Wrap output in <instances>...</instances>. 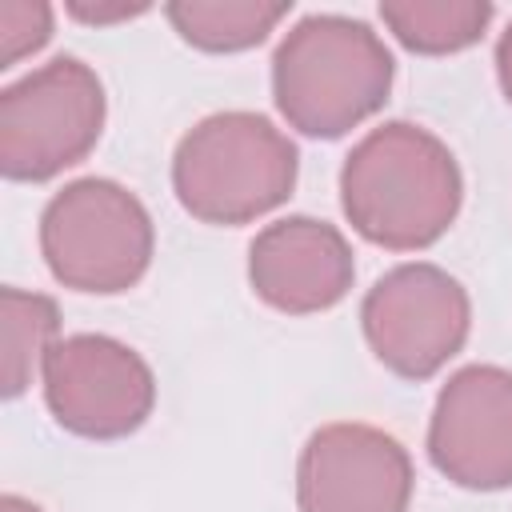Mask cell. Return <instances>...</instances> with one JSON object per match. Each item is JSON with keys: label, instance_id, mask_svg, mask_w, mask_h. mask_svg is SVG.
I'll use <instances>...</instances> for the list:
<instances>
[{"label": "cell", "instance_id": "6da1fadb", "mask_svg": "<svg viewBox=\"0 0 512 512\" xmlns=\"http://www.w3.org/2000/svg\"><path fill=\"white\" fill-rule=\"evenodd\" d=\"M464 204V176L440 136L388 120L372 128L340 168V208L348 224L388 252L436 244Z\"/></svg>", "mask_w": 512, "mask_h": 512}, {"label": "cell", "instance_id": "7a4b0ae2", "mask_svg": "<svg viewBox=\"0 0 512 512\" xmlns=\"http://www.w3.org/2000/svg\"><path fill=\"white\" fill-rule=\"evenodd\" d=\"M396 60L388 44L352 16H304L272 56V100L288 128L336 140L388 104Z\"/></svg>", "mask_w": 512, "mask_h": 512}, {"label": "cell", "instance_id": "3957f363", "mask_svg": "<svg viewBox=\"0 0 512 512\" xmlns=\"http://www.w3.org/2000/svg\"><path fill=\"white\" fill-rule=\"evenodd\" d=\"M300 172L296 144L260 112H212L192 124L172 156V192L200 224H252L280 208Z\"/></svg>", "mask_w": 512, "mask_h": 512}, {"label": "cell", "instance_id": "277c9868", "mask_svg": "<svg viewBox=\"0 0 512 512\" xmlns=\"http://www.w3.org/2000/svg\"><path fill=\"white\" fill-rule=\"evenodd\" d=\"M156 228L136 192L108 176L64 184L40 212V252L56 284L116 296L152 264Z\"/></svg>", "mask_w": 512, "mask_h": 512}, {"label": "cell", "instance_id": "5b68a950", "mask_svg": "<svg viewBox=\"0 0 512 512\" xmlns=\"http://www.w3.org/2000/svg\"><path fill=\"white\" fill-rule=\"evenodd\" d=\"M108 116L100 76L56 56L0 92V172L8 180H52L76 168L100 140Z\"/></svg>", "mask_w": 512, "mask_h": 512}, {"label": "cell", "instance_id": "8992f818", "mask_svg": "<svg viewBox=\"0 0 512 512\" xmlns=\"http://www.w3.org/2000/svg\"><path fill=\"white\" fill-rule=\"evenodd\" d=\"M360 328L388 372L400 380H428L464 348L472 300L456 276L416 260L384 272L368 288Z\"/></svg>", "mask_w": 512, "mask_h": 512}, {"label": "cell", "instance_id": "52a82bcc", "mask_svg": "<svg viewBox=\"0 0 512 512\" xmlns=\"http://www.w3.org/2000/svg\"><path fill=\"white\" fill-rule=\"evenodd\" d=\"M44 404L52 420L84 440L132 436L156 404L148 360L116 336H64L44 360Z\"/></svg>", "mask_w": 512, "mask_h": 512}, {"label": "cell", "instance_id": "ba28073f", "mask_svg": "<svg viewBox=\"0 0 512 512\" xmlns=\"http://www.w3.org/2000/svg\"><path fill=\"white\" fill-rule=\"evenodd\" d=\"M412 488L408 448L356 420L316 428L296 460L300 512H408Z\"/></svg>", "mask_w": 512, "mask_h": 512}, {"label": "cell", "instance_id": "9c48e42d", "mask_svg": "<svg viewBox=\"0 0 512 512\" xmlns=\"http://www.w3.org/2000/svg\"><path fill=\"white\" fill-rule=\"evenodd\" d=\"M428 456L468 492L512 488V372L468 364L448 376L428 420Z\"/></svg>", "mask_w": 512, "mask_h": 512}, {"label": "cell", "instance_id": "30bf717a", "mask_svg": "<svg viewBox=\"0 0 512 512\" xmlns=\"http://www.w3.org/2000/svg\"><path fill=\"white\" fill-rule=\"evenodd\" d=\"M356 280L352 244L344 232L316 216H284L256 232L248 248L252 292L288 316H312L348 296Z\"/></svg>", "mask_w": 512, "mask_h": 512}, {"label": "cell", "instance_id": "8fae6325", "mask_svg": "<svg viewBox=\"0 0 512 512\" xmlns=\"http://www.w3.org/2000/svg\"><path fill=\"white\" fill-rule=\"evenodd\" d=\"M292 12L288 0H172L164 4L168 24L184 44L200 52H244L268 40V32Z\"/></svg>", "mask_w": 512, "mask_h": 512}, {"label": "cell", "instance_id": "7c38bea8", "mask_svg": "<svg viewBox=\"0 0 512 512\" xmlns=\"http://www.w3.org/2000/svg\"><path fill=\"white\" fill-rule=\"evenodd\" d=\"M496 8L488 0H384L380 4V20L388 24V32L420 56H448V52H464L472 48L488 24H492Z\"/></svg>", "mask_w": 512, "mask_h": 512}, {"label": "cell", "instance_id": "4fadbf2b", "mask_svg": "<svg viewBox=\"0 0 512 512\" xmlns=\"http://www.w3.org/2000/svg\"><path fill=\"white\" fill-rule=\"evenodd\" d=\"M60 308L44 292L4 288L0 292V384L4 396L16 400L28 392L36 372L44 368L48 352L60 344Z\"/></svg>", "mask_w": 512, "mask_h": 512}, {"label": "cell", "instance_id": "5bb4252c", "mask_svg": "<svg viewBox=\"0 0 512 512\" xmlns=\"http://www.w3.org/2000/svg\"><path fill=\"white\" fill-rule=\"evenodd\" d=\"M52 40V8L44 0H4L0 4V68L20 64Z\"/></svg>", "mask_w": 512, "mask_h": 512}, {"label": "cell", "instance_id": "9a60e30c", "mask_svg": "<svg viewBox=\"0 0 512 512\" xmlns=\"http://www.w3.org/2000/svg\"><path fill=\"white\" fill-rule=\"evenodd\" d=\"M148 12V4L140 0V4H84V0H72L68 4V16H76V20H84V24H116V20H132V16H144Z\"/></svg>", "mask_w": 512, "mask_h": 512}, {"label": "cell", "instance_id": "2e32d148", "mask_svg": "<svg viewBox=\"0 0 512 512\" xmlns=\"http://www.w3.org/2000/svg\"><path fill=\"white\" fill-rule=\"evenodd\" d=\"M496 76H500V88H504V96L512 104V20L496 40Z\"/></svg>", "mask_w": 512, "mask_h": 512}, {"label": "cell", "instance_id": "e0dca14e", "mask_svg": "<svg viewBox=\"0 0 512 512\" xmlns=\"http://www.w3.org/2000/svg\"><path fill=\"white\" fill-rule=\"evenodd\" d=\"M0 512H44V508L24 500V496H16V492H8V496H0Z\"/></svg>", "mask_w": 512, "mask_h": 512}]
</instances>
